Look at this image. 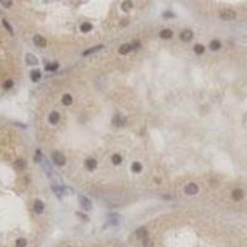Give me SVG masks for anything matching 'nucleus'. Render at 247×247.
<instances>
[{"instance_id":"1","label":"nucleus","mask_w":247,"mask_h":247,"mask_svg":"<svg viewBox=\"0 0 247 247\" xmlns=\"http://www.w3.org/2000/svg\"><path fill=\"white\" fill-rule=\"evenodd\" d=\"M220 17H221L223 20H233L236 17V12L233 10H230V9H225V10H221L220 11Z\"/></svg>"},{"instance_id":"2","label":"nucleus","mask_w":247,"mask_h":247,"mask_svg":"<svg viewBox=\"0 0 247 247\" xmlns=\"http://www.w3.org/2000/svg\"><path fill=\"white\" fill-rule=\"evenodd\" d=\"M52 161H53V163L57 166H63L66 163V157L59 152H53L52 153Z\"/></svg>"},{"instance_id":"3","label":"nucleus","mask_w":247,"mask_h":247,"mask_svg":"<svg viewBox=\"0 0 247 247\" xmlns=\"http://www.w3.org/2000/svg\"><path fill=\"white\" fill-rule=\"evenodd\" d=\"M184 192H185V194H188V195H195V194L198 193V185L194 184V183H189V184L185 185Z\"/></svg>"},{"instance_id":"4","label":"nucleus","mask_w":247,"mask_h":247,"mask_svg":"<svg viewBox=\"0 0 247 247\" xmlns=\"http://www.w3.org/2000/svg\"><path fill=\"white\" fill-rule=\"evenodd\" d=\"M79 201H81V206L83 207L84 210L89 211L90 209H92V203H90V200L85 197H79Z\"/></svg>"},{"instance_id":"5","label":"nucleus","mask_w":247,"mask_h":247,"mask_svg":"<svg viewBox=\"0 0 247 247\" xmlns=\"http://www.w3.org/2000/svg\"><path fill=\"white\" fill-rule=\"evenodd\" d=\"M33 42H35V45L38 46V47H46V45H47L46 38L42 37V36H40V35H36V36L33 37Z\"/></svg>"},{"instance_id":"6","label":"nucleus","mask_w":247,"mask_h":247,"mask_svg":"<svg viewBox=\"0 0 247 247\" xmlns=\"http://www.w3.org/2000/svg\"><path fill=\"white\" fill-rule=\"evenodd\" d=\"M179 37H180V40H182V41L189 42V41H192V38H193V32H192L190 30H184L183 32H182V33L179 35Z\"/></svg>"},{"instance_id":"7","label":"nucleus","mask_w":247,"mask_h":247,"mask_svg":"<svg viewBox=\"0 0 247 247\" xmlns=\"http://www.w3.org/2000/svg\"><path fill=\"white\" fill-rule=\"evenodd\" d=\"M25 61H26V64H29V66H37V64H38V59H37L32 53H27V55H26Z\"/></svg>"},{"instance_id":"8","label":"nucleus","mask_w":247,"mask_h":247,"mask_svg":"<svg viewBox=\"0 0 247 247\" xmlns=\"http://www.w3.org/2000/svg\"><path fill=\"white\" fill-rule=\"evenodd\" d=\"M43 209H45L43 203H42L41 200H36L35 204H33V210H35V213H37V214H42V213H43Z\"/></svg>"},{"instance_id":"9","label":"nucleus","mask_w":247,"mask_h":247,"mask_svg":"<svg viewBox=\"0 0 247 247\" xmlns=\"http://www.w3.org/2000/svg\"><path fill=\"white\" fill-rule=\"evenodd\" d=\"M103 48H104L103 45H99V46H95V47H92V48H88L87 51L83 52V56L87 57V56H89V55H93V53H95V52H98V51H100V49H103Z\"/></svg>"},{"instance_id":"10","label":"nucleus","mask_w":247,"mask_h":247,"mask_svg":"<svg viewBox=\"0 0 247 247\" xmlns=\"http://www.w3.org/2000/svg\"><path fill=\"white\" fill-rule=\"evenodd\" d=\"M132 45L130 43H125V45H121V47L119 48V53L120 55H127L130 51H132Z\"/></svg>"},{"instance_id":"11","label":"nucleus","mask_w":247,"mask_h":247,"mask_svg":"<svg viewBox=\"0 0 247 247\" xmlns=\"http://www.w3.org/2000/svg\"><path fill=\"white\" fill-rule=\"evenodd\" d=\"M97 161L94 160V158H88L87 161H85V167L88 168L89 171H94L95 168H97Z\"/></svg>"},{"instance_id":"12","label":"nucleus","mask_w":247,"mask_h":247,"mask_svg":"<svg viewBox=\"0 0 247 247\" xmlns=\"http://www.w3.org/2000/svg\"><path fill=\"white\" fill-rule=\"evenodd\" d=\"M243 198V190L242 189H235L232 192V199L233 200H236V201H239V200H241Z\"/></svg>"},{"instance_id":"13","label":"nucleus","mask_w":247,"mask_h":247,"mask_svg":"<svg viewBox=\"0 0 247 247\" xmlns=\"http://www.w3.org/2000/svg\"><path fill=\"white\" fill-rule=\"evenodd\" d=\"M30 78H31V81L32 82H38L40 81V78H41V72L38 71V69H35V71H32L31 73H30Z\"/></svg>"},{"instance_id":"14","label":"nucleus","mask_w":247,"mask_h":247,"mask_svg":"<svg viewBox=\"0 0 247 247\" xmlns=\"http://www.w3.org/2000/svg\"><path fill=\"white\" fill-rule=\"evenodd\" d=\"M48 120H49V122L51 124H57L58 122V120H59V114L57 112V111H52L51 114H49V118H48Z\"/></svg>"},{"instance_id":"15","label":"nucleus","mask_w":247,"mask_h":247,"mask_svg":"<svg viewBox=\"0 0 247 247\" xmlns=\"http://www.w3.org/2000/svg\"><path fill=\"white\" fill-rule=\"evenodd\" d=\"M137 237L138 239H142V240H145L147 239V230L145 227H141L137 230Z\"/></svg>"},{"instance_id":"16","label":"nucleus","mask_w":247,"mask_h":247,"mask_svg":"<svg viewBox=\"0 0 247 247\" xmlns=\"http://www.w3.org/2000/svg\"><path fill=\"white\" fill-rule=\"evenodd\" d=\"M131 171H132L134 173H140V172L142 171L141 163H140V162H134L132 166H131Z\"/></svg>"},{"instance_id":"17","label":"nucleus","mask_w":247,"mask_h":247,"mask_svg":"<svg viewBox=\"0 0 247 247\" xmlns=\"http://www.w3.org/2000/svg\"><path fill=\"white\" fill-rule=\"evenodd\" d=\"M72 101H73V99H72V95H69V94H64L62 97V103L64 105H71Z\"/></svg>"},{"instance_id":"18","label":"nucleus","mask_w":247,"mask_h":247,"mask_svg":"<svg viewBox=\"0 0 247 247\" xmlns=\"http://www.w3.org/2000/svg\"><path fill=\"white\" fill-rule=\"evenodd\" d=\"M111 161H112V163H114L115 166H118V164H120V163L122 162V158H121V156H120L119 153H115V154H112Z\"/></svg>"},{"instance_id":"19","label":"nucleus","mask_w":247,"mask_h":247,"mask_svg":"<svg viewBox=\"0 0 247 247\" xmlns=\"http://www.w3.org/2000/svg\"><path fill=\"white\" fill-rule=\"evenodd\" d=\"M220 47H221V43H220V41L213 40V41L210 42V49H211V51H217V49H220Z\"/></svg>"},{"instance_id":"20","label":"nucleus","mask_w":247,"mask_h":247,"mask_svg":"<svg viewBox=\"0 0 247 247\" xmlns=\"http://www.w3.org/2000/svg\"><path fill=\"white\" fill-rule=\"evenodd\" d=\"M92 24H89V22H84V24H82L81 25V31L82 32H89L90 30H92Z\"/></svg>"},{"instance_id":"21","label":"nucleus","mask_w":247,"mask_h":247,"mask_svg":"<svg viewBox=\"0 0 247 247\" xmlns=\"http://www.w3.org/2000/svg\"><path fill=\"white\" fill-rule=\"evenodd\" d=\"M172 31L171 30H168V29H166V30H162L161 32H160V36L162 37V38H171L172 37Z\"/></svg>"},{"instance_id":"22","label":"nucleus","mask_w":247,"mask_h":247,"mask_svg":"<svg viewBox=\"0 0 247 247\" xmlns=\"http://www.w3.org/2000/svg\"><path fill=\"white\" fill-rule=\"evenodd\" d=\"M15 167L17 168V169H24V168H26V162L24 160H16L15 161Z\"/></svg>"},{"instance_id":"23","label":"nucleus","mask_w":247,"mask_h":247,"mask_svg":"<svg viewBox=\"0 0 247 247\" xmlns=\"http://www.w3.org/2000/svg\"><path fill=\"white\" fill-rule=\"evenodd\" d=\"M204 51H205V48H204L203 45H199V43H198V45L194 46V52H195L197 55H203Z\"/></svg>"},{"instance_id":"24","label":"nucleus","mask_w":247,"mask_h":247,"mask_svg":"<svg viewBox=\"0 0 247 247\" xmlns=\"http://www.w3.org/2000/svg\"><path fill=\"white\" fill-rule=\"evenodd\" d=\"M131 8H132V3H131V2H124V3L121 4V9H122L124 11L131 10Z\"/></svg>"},{"instance_id":"25","label":"nucleus","mask_w":247,"mask_h":247,"mask_svg":"<svg viewBox=\"0 0 247 247\" xmlns=\"http://www.w3.org/2000/svg\"><path fill=\"white\" fill-rule=\"evenodd\" d=\"M3 25H4V27L10 32V35H14V30H12V27H11V25L8 22V20H5V19H3Z\"/></svg>"},{"instance_id":"26","label":"nucleus","mask_w":247,"mask_h":247,"mask_svg":"<svg viewBox=\"0 0 247 247\" xmlns=\"http://www.w3.org/2000/svg\"><path fill=\"white\" fill-rule=\"evenodd\" d=\"M125 121H126L125 118H121L120 115H118V116H116V118L114 119V122H115L116 125H119V126H120V125H125Z\"/></svg>"},{"instance_id":"27","label":"nucleus","mask_w":247,"mask_h":247,"mask_svg":"<svg viewBox=\"0 0 247 247\" xmlns=\"http://www.w3.org/2000/svg\"><path fill=\"white\" fill-rule=\"evenodd\" d=\"M12 85H14V82H12L11 79H8V81H5V82H4L3 88H4L5 90H9L10 88H12Z\"/></svg>"},{"instance_id":"28","label":"nucleus","mask_w":247,"mask_h":247,"mask_svg":"<svg viewBox=\"0 0 247 247\" xmlns=\"http://www.w3.org/2000/svg\"><path fill=\"white\" fill-rule=\"evenodd\" d=\"M26 245H27L26 239H17L16 240V247H25Z\"/></svg>"},{"instance_id":"29","label":"nucleus","mask_w":247,"mask_h":247,"mask_svg":"<svg viewBox=\"0 0 247 247\" xmlns=\"http://www.w3.org/2000/svg\"><path fill=\"white\" fill-rule=\"evenodd\" d=\"M58 68V63H51L48 66H46V71H56Z\"/></svg>"},{"instance_id":"30","label":"nucleus","mask_w":247,"mask_h":247,"mask_svg":"<svg viewBox=\"0 0 247 247\" xmlns=\"http://www.w3.org/2000/svg\"><path fill=\"white\" fill-rule=\"evenodd\" d=\"M41 156H42L41 151H40V150H36V156H35V162H40V161H41Z\"/></svg>"},{"instance_id":"31","label":"nucleus","mask_w":247,"mask_h":247,"mask_svg":"<svg viewBox=\"0 0 247 247\" xmlns=\"http://www.w3.org/2000/svg\"><path fill=\"white\" fill-rule=\"evenodd\" d=\"M0 4L5 8H10L12 5V2H8V0H0Z\"/></svg>"},{"instance_id":"32","label":"nucleus","mask_w":247,"mask_h":247,"mask_svg":"<svg viewBox=\"0 0 247 247\" xmlns=\"http://www.w3.org/2000/svg\"><path fill=\"white\" fill-rule=\"evenodd\" d=\"M144 241H145V242H144V246H145V247H151V246H152V243H151V241H150L148 239H145Z\"/></svg>"},{"instance_id":"33","label":"nucleus","mask_w":247,"mask_h":247,"mask_svg":"<svg viewBox=\"0 0 247 247\" xmlns=\"http://www.w3.org/2000/svg\"><path fill=\"white\" fill-rule=\"evenodd\" d=\"M164 17H174V15H173V12H164Z\"/></svg>"},{"instance_id":"34","label":"nucleus","mask_w":247,"mask_h":247,"mask_svg":"<svg viewBox=\"0 0 247 247\" xmlns=\"http://www.w3.org/2000/svg\"><path fill=\"white\" fill-rule=\"evenodd\" d=\"M126 24H127V21H126V20H124V21H121V25H122V26H126Z\"/></svg>"}]
</instances>
